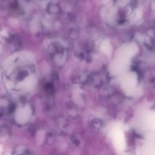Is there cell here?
Segmentation results:
<instances>
[{
	"instance_id": "2",
	"label": "cell",
	"mask_w": 155,
	"mask_h": 155,
	"mask_svg": "<svg viewBox=\"0 0 155 155\" xmlns=\"http://www.w3.org/2000/svg\"><path fill=\"white\" fill-rule=\"evenodd\" d=\"M41 1V0H40ZM41 1H45V0H41Z\"/></svg>"
},
{
	"instance_id": "1",
	"label": "cell",
	"mask_w": 155,
	"mask_h": 155,
	"mask_svg": "<svg viewBox=\"0 0 155 155\" xmlns=\"http://www.w3.org/2000/svg\"><path fill=\"white\" fill-rule=\"evenodd\" d=\"M48 12L51 14H57L60 11V8L56 3H51L49 5Z\"/></svg>"
}]
</instances>
